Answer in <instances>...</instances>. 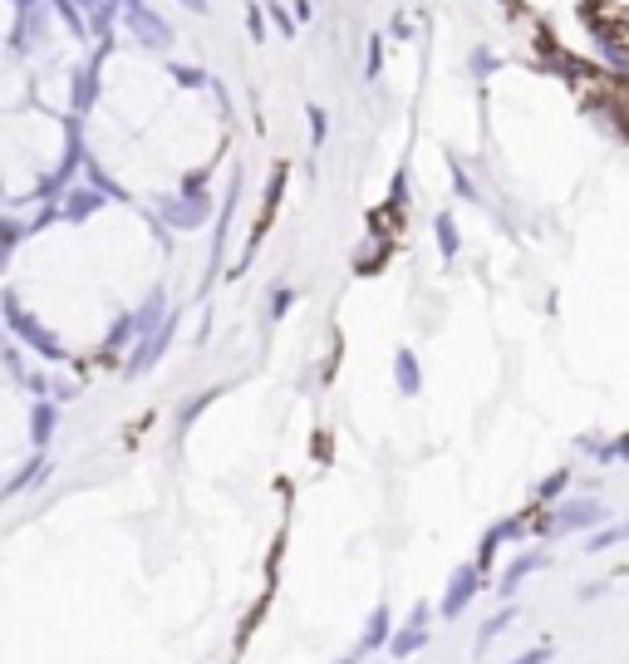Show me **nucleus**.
<instances>
[{"mask_svg":"<svg viewBox=\"0 0 629 664\" xmlns=\"http://www.w3.org/2000/svg\"><path fill=\"white\" fill-rule=\"evenodd\" d=\"M610 512L595 502V497H575V502H566V507H556V517L546 522L551 532H585V527H600Z\"/></svg>","mask_w":629,"mask_h":664,"instance_id":"nucleus-1","label":"nucleus"},{"mask_svg":"<svg viewBox=\"0 0 629 664\" xmlns=\"http://www.w3.org/2000/svg\"><path fill=\"white\" fill-rule=\"evenodd\" d=\"M477 586H482V571L477 566H458L453 581H448V596H443V615H462L467 601L477 596Z\"/></svg>","mask_w":629,"mask_h":664,"instance_id":"nucleus-2","label":"nucleus"},{"mask_svg":"<svg viewBox=\"0 0 629 664\" xmlns=\"http://www.w3.org/2000/svg\"><path fill=\"white\" fill-rule=\"evenodd\" d=\"M541 566H546V551H526V556H516L512 566L502 571V586H497V596H502V601H512L516 591H521V581H526L531 571H541Z\"/></svg>","mask_w":629,"mask_h":664,"instance_id":"nucleus-3","label":"nucleus"},{"mask_svg":"<svg viewBox=\"0 0 629 664\" xmlns=\"http://www.w3.org/2000/svg\"><path fill=\"white\" fill-rule=\"evenodd\" d=\"M428 605H413V620H408V630L394 635V660H408V655H418L423 645H428Z\"/></svg>","mask_w":629,"mask_h":664,"instance_id":"nucleus-4","label":"nucleus"},{"mask_svg":"<svg viewBox=\"0 0 629 664\" xmlns=\"http://www.w3.org/2000/svg\"><path fill=\"white\" fill-rule=\"evenodd\" d=\"M512 620H516V605H502V610H497V615H492V620H487V625L477 630V640H472V650L482 655V650H487V645H492V640H497V635H502V630L512 625Z\"/></svg>","mask_w":629,"mask_h":664,"instance_id":"nucleus-5","label":"nucleus"},{"mask_svg":"<svg viewBox=\"0 0 629 664\" xmlns=\"http://www.w3.org/2000/svg\"><path fill=\"white\" fill-rule=\"evenodd\" d=\"M384 640H389V610L379 605L374 620H369V630H364V640H359V655H364V650H379Z\"/></svg>","mask_w":629,"mask_h":664,"instance_id":"nucleus-6","label":"nucleus"},{"mask_svg":"<svg viewBox=\"0 0 629 664\" xmlns=\"http://www.w3.org/2000/svg\"><path fill=\"white\" fill-rule=\"evenodd\" d=\"M629 542V522H615V527H605V532H595L590 537V551H610V546Z\"/></svg>","mask_w":629,"mask_h":664,"instance_id":"nucleus-7","label":"nucleus"},{"mask_svg":"<svg viewBox=\"0 0 629 664\" xmlns=\"http://www.w3.org/2000/svg\"><path fill=\"white\" fill-rule=\"evenodd\" d=\"M512 664H551V645H536V650H526V655H516Z\"/></svg>","mask_w":629,"mask_h":664,"instance_id":"nucleus-8","label":"nucleus"},{"mask_svg":"<svg viewBox=\"0 0 629 664\" xmlns=\"http://www.w3.org/2000/svg\"><path fill=\"white\" fill-rule=\"evenodd\" d=\"M605 591H610V586H605V581H590V586H585V591H580V601H600V596H605Z\"/></svg>","mask_w":629,"mask_h":664,"instance_id":"nucleus-9","label":"nucleus"},{"mask_svg":"<svg viewBox=\"0 0 629 664\" xmlns=\"http://www.w3.org/2000/svg\"><path fill=\"white\" fill-rule=\"evenodd\" d=\"M340 664H354V660H340Z\"/></svg>","mask_w":629,"mask_h":664,"instance_id":"nucleus-10","label":"nucleus"}]
</instances>
